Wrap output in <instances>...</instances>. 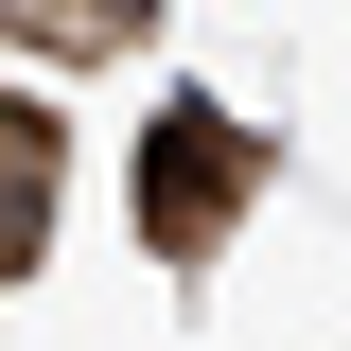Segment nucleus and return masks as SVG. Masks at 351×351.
<instances>
[{
  "instance_id": "nucleus-2",
  "label": "nucleus",
  "mask_w": 351,
  "mask_h": 351,
  "mask_svg": "<svg viewBox=\"0 0 351 351\" xmlns=\"http://www.w3.org/2000/svg\"><path fill=\"white\" fill-rule=\"evenodd\" d=\"M0 18H18V53H123L158 0H0Z\"/></svg>"
},
{
  "instance_id": "nucleus-3",
  "label": "nucleus",
  "mask_w": 351,
  "mask_h": 351,
  "mask_svg": "<svg viewBox=\"0 0 351 351\" xmlns=\"http://www.w3.org/2000/svg\"><path fill=\"white\" fill-rule=\"evenodd\" d=\"M0 158H18V263H36V246H53V106L0 123Z\"/></svg>"
},
{
  "instance_id": "nucleus-1",
  "label": "nucleus",
  "mask_w": 351,
  "mask_h": 351,
  "mask_svg": "<svg viewBox=\"0 0 351 351\" xmlns=\"http://www.w3.org/2000/svg\"><path fill=\"white\" fill-rule=\"evenodd\" d=\"M246 193H263V123L246 106H158V141H141V246L158 263H211Z\"/></svg>"
}]
</instances>
